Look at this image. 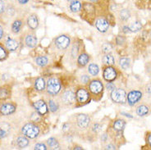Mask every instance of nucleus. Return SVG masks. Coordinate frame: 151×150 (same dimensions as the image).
<instances>
[{
  "label": "nucleus",
  "instance_id": "f257e3e1",
  "mask_svg": "<svg viewBox=\"0 0 151 150\" xmlns=\"http://www.w3.org/2000/svg\"><path fill=\"white\" fill-rule=\"evenodd\" d=\"M22 132L25 136H27L30 139H35L36 138L39 133H40V129L38 126L32 123L26 124L22 129Z\"/></svg>",
  "mask_w": 151,
  "mask_h": 150
},
{
  "label": "nucleus",
  "instance_id": "f03ea898",
  "mask_svg": "<svg viewBox=\"0 0 151 150\" xmlns=\"http://www.w3.org/2000/svg\"><path fill=\"white\" fill-rule=\"evenodd\" d=\"M61 90L60 81L56 78H50L47 82V92L50 95H56Z\"/></svg>",
  "mask_w": 151,
  "mask_h": 150
},
{
  "label": "nucleus",
  "instance_id": "7ed1b4c3",
  "mask_svg": "<svg viewBox=\"0 0 151 150\" xmlns=\"http://www.w3.org/2000/svg\"><path fill=\"white\" fill-rule=\"evenodd\" d=\"M111 98L114 103H125L127 101V93L123 89H114L111 93Z\"/></svg>",
  "mask_w": 151,
  "mask_h": 150
},
{
  "label": "nucleus",
  "instance_id": "20e7f679",
  "mask_svg": "<svg viewBox=\"0 0 151 150\" xmlns=\"http://www.w3.org/2000/svg\"><path fill=\"white\" fill-rule=\"evenodd\" d=\"M141 98H142V93L139 90H132L127 95L128 104L131 106H134L136 103H137L141 99Z\"/></svg>",
  "mask_w": 151,
  "mask_h": 150
},
{
  "label": "nucleus",
  "instance_id": "39448f33",
  "mask_svg": "<svg viewBox=\"0 0 151 150\" xmlns=\"http://www.w3.org/2000/svg\"><path fill=\"white\" fill-rule=\"evenodd\" d=\"M76 98L80 103H86L90 99V94L86 89L80 88L76 93Z\"/></svg>",
  "mask_w": 151,
  "mask_h": 150
},
{
  "label": "nucleus",
  "instance_id": "423d86ee",
  "mask_svg": "<svg viewBox=\"0 0 151 150\" xmlns=\"http://www.w3.org/2000/svg\"><path fill=\"white\" fill-rule=\"evenodd\" d=\"M104 79L108 82H112L117 78V71L112 67H107L104 71Z\"/></svg>",
  "mask_w": 151,
  "mask_h": 150
},
{
  "label": "nucleus",
  "instance_id": "0eeeda50",
  "mask_svg": "<svg viewBox=\"0 0 151 150\" xmlns=\"http://www.w3.org/2000/svg\"><path fill=\"white\" fill-rule=\"evenodd\" d=\"M55 44L58 49L62 50L68 49V46L70 45V38L66 35H60L56 39Z\"/></svg>",
  "mask_w": 151,
  "mask_h": 150
},
{
  "label": "nucleus",
  "instance_id": "6e6552de",
  "mask_svg": "<svg viewBox=\"0 0 151 150\" xmlns=\"http://www.w3.org/2000/svg\"><path fill=\"white\" fill-rule=\"evenodd\" d=\"M62 101L67 105H72L76 101V95L72 90H67L62 95Z\"/></svg>",
  "mask_w": 151,
  "mask_h": 150
},
{
  "label": "nucleus",
  "instance_id": "1a4fd4ad",
  "mask_svg": "<svg viewBox=\"0 0 151 150\" xmlns=\"http://www.w3.org/2000/svg\"><path fill=\"white\" fill-rule=\"evenodd\" d=\"M89 89L91 90V92L94 94H99L103 93L104 90V85L99 80H92L90 83Z\"/></svg>",
  "mask_w": 151,
  "mask_h": 150
},
{
  "label": "nucleus",
  "instance_id": "9d476101",
  "mask_svg": "<svg viewBox=\"0 0 151 150\" xmlns=\"http://www.w3.org/2000/svg\"><path fill=\"white\" fill-rule=\"evenodd\" d=\"M33 106L35 108V110L37 111V113L40 114V115H45L46 113H48V107H47V104L45 103V102L44 100H38V101H35L33 103Z\"/></svg>",
  "mask_w": 151,
  "mask_h": 150
},
{
  "label": "nucleus",
  "instance_id": "9b49d317",
  "mask_svg": "<svg viewBox=\"0 0 151 150\" xmlns=\"http://www.w3.org/2000/svg\"><path fill=\"white\" fill-rule=\"evenodd\" d=\"M95 27L100 32H106L109 28V23L104 18H99L95 22Z\"/></svg>",
  "mask_w": 151,
  "mask_h": 150
},
{
  "label": "nucleus",
  "instance_id": "f8f14e48",
  "mask_svg": "<svg viewBox=\"0 0 151 150\" xmlns=\"http://www.w3.org/2000/svg\"><path fill=\"white\" fill-rule=\"evenodd\" d=\"M91 123V117L86 114H80L77 116V124L81 128H87Z\"/></svg>",
  "mask_w": 151,
  "mask_h": 150
},
{
  "label": "nucleus",
  "instance_id": "ddd939ff",
  "mask_svg": "<svg viewBox=\"0 0 151 150\" xmlns=\"http://www.w3.org/2000/svg\"><path fill=\"white\" fill-rule=\"evenodd\" d=\"M16 106L12 103H4L0 107V113L4 116H8L15 112Z\"/></svg>",
  "mask_w": 151,
  "mask_h": 150
},
{
  "label": "nucleus",
  "instance_id": "4468645a",
  "mask_svg": "<svg viewBox=\"0 0 151 150\" xmlns=\"http://www.w3.org/2000/svg\"><path fill=\"white\" fill-rule=\"evenodd\" d=\"M27 24H28V27H30V29L35 30L39 26V20H38L37 16L35 14L30 15L27 19Z\"/></svg>",
  "mask_w": 151,
  "mask_h": 150
},
{
  "label": "nucleus",
  "instance_id": "2eb2a0df",
  "mask_svg": "<svg viewBox=\"0 0 151 150\" xmlns=\"http://www.w3.org/2000/svg\"><path fill=\"white\" fill-rule=\"evenodd\" d=\"M150 112V108L149 107L145 104H141V105L138 106L136 108V114L139 116H145L149 114Z\"/></svg>",
  "mask_w": 151,
  "mask_h": 150
},
{
  "label": "nucleus",
  "instance_id": "dca6fc26",
  "mask_svg": "<svg viewBox=\"0 0 151 150\" xmlns=\"http://www.w3.org/2000/svg\"><path fill=\"white\" fill-rule=\"evenodd\" d=\"M6 48L8 49V51L10 52H13V51H16L17 48H18V43L14 40V39H9L6 41Z\"/></svg>",
  "mask_w": 151,
  "mask_h": 150
},
{
  "label": "nucleus",
  "instance_id": "f3484780",
  "mask_svg": "<svg viewBox=\"0 0 151 150\" xmlns=\"http://www.w3.org/2000/svg\"><path fill=\"white\" fill-rule=\"evenodd\" d=\"M37 38L33 34H29L26 38V44L29 48H35L37 45Z\"/></svg>",
  "mask_w": 151,
  "mask_h": 150
},
{
  "label": "nucleus",
  "instance_id": "a211bd4d",
  "mask_svg": "<svg viewBox=\"0 0 151 150\" xmlns=\"http://www.w3.org/2000/svg\"><path fill=\"white\" fill-rule=\"evenodd\" d=\"M45 80L43 77H40L35 82V89L38 91H43L45 89Z\"/></svg>",
  "mask_w": 151,
  "mask_h": 150
},
{
  "label": "nucleus",
  "instance_id": "6ab92c4d",
  "mask_svg": "<svg viewBox=\"0 0 151 150\" xmlns=\"http://www.w3.org/2000/svg\"><path fill=\"white\" fill-rule=\"evenodd\" d=\"M125 126H126L125 121L122 120V119H118V120L115 121L113 122V127L117 131H123V129L125 128Z\"/></svg>",
  "mask_w": 151,
  "mask_h": 150
},
{
  "label": "nucleus",
  "instance_id": "aec40b11",
  "mask_svg": "<svg viewBox=\"0 0 151 150\" xmlns=\"http://www.w3.org/2000/svg\"><path fill=\"white\" fill-rule=\"evenodd\" d=\"M90 61V57L86 53H81L78 57V64L80 67H85Z\"/></svg>",
  "mask_w": 151,
  "mask_h": 150
},
{
  "label": "nucleus",
  "instance_id": "412c9836",
  "mask_svg": "<svg viewBox=\"0 0 151 150\" xmlns=\"http://www.w3.org/2000/svg\"><path fill=\"white\" fill-rule=\"evenodd\" d=\"M70 9L72 12H77L81 9V4L78 0H74L70 4Z\"/></svg>",
  "mask_w": 151,
  "mask_h": 150
},
{
  "label": "nucleus",
  "instance_id": "4be33fe9",
  "mask_svg": "<svg viewBox=\"0 0 151 150\" xmlns=\"http://www.w3.org/2000/svg\"><path fill=\"white\" fill-rule=\"evenodd\" d=\"M119 65L122 69L127 70L131 66V60L128 57H121L119 60Z\"/></svg>",
  "mask_w": 151,
  "mask_h": 150
},
{
  "label": "nucleus",
  "instance_id": "5701e85b",
  "mask_svg": "<svg viewBox=\"0 0 151 150\" xmlns=\"http://www.w3.org/2000/svg\"><path fill=\"white\" fill-rule=\"evenodd\" d=\"M88 71L89 73L91 74V75L93 76H95L99 74V67L94 63H91L89 65L88 67Z\"/></svg>",
  "mask_w": 151,
  "mask_h": 150
},
{
  "label": "nucleus",
  "instance_id": "b1692460",
  "mask_svg": "<svg viewBox=\"0 0 151 150\" xmlns=\"http://www.w3.org/2000/svg\"><path fill=\"white\" fill-rule=\"evenodd\" d=\"M103 62L105 65H108V66H112L114 64V57L112 54L108 53L103 57Z\"/></svg>",
  "mask_w": 151,
  "mask_h": 150
},
{
  "label": "nucleus",
  "instance_id": "393cba45",
  "mask_svg": "<svg viewBox=\"0 0 151 150\" xmlns=\"http://www.w3.org/2000/svg\"><path fill=\"white\" fill-rule=\"evenodd\" d=\"M17 144L20 147L21 149L27 147L29 144V140L26 138V137H18L17 139Z\"/></svg>",
  "mask_w": 151,
  "mask_h": 150
},
{
  "label": "nucleus",
  "instance_id": "a878e982",
  "mask_svg": "<svg viewBox=\"0 0 151 150\" xmlns=\"http://www.w3.org/2000/svg\"><path fill=\"white\" fill-rule=\"evenodd\" d=\"M141 28H142V24L140 22H135L132 23L131 26L129 27L131 32H137L141 30Z\"/></svg>",
  "mask_w": 151,
  "mask_h": 150
},
{
  "label": "nucleus",
  "instance_id": "bb28decb",
  "mask_svg": "<svg viewBox=\"0 0 151 150\" xmlns=\"http://www.w3.org/2000/svg\"><path fill=\"white\" fill-rule=\"evenodd\" d=\"M22 21L17 20V21H15L13 22L12 26V30L13 33H18L19 31L21 30V29H22Z\"/></svg>",
  "mask_w": 151,
  "mask_h": 150
},
{
  "label": "nucleus",
  "instance_id": "cd10ccee",
  "mask_svg": "<svg viewBox=\"0 0 151 150\" xmlns=\"http://www.w3.org/2000/svg\"><path fill=\"white\" fill-rule=\"evenodd\" d=\"M119 17L122 21H127L131 17V12L128 9H122L119 12Z\"/></svg>",
  "mask_w": 151,
  "mask_h": 150
},
{
  "label": "nucleus",
  "instance_id": "c85d7f7f",
  "mask_svg": "<svg viewBox=\"0 0 151 150\" xmlns=\"http://www.w3.org/2000/svg\"><path fill=\"white\" fill-rule=\"evenodd\" d=\"M35 62L40 67H45L48 63V58L46 57H38L35 58Z\"/></svg>",
  "mask_w": 151,
  "mask_h": 150
},
{
  "label": "nucleus",
  "instance_id": "c756f323",
  "mask_svg": "<svg viewBox=\"0 0 151 150\" xmlns=\"http://www.w3.org/2000/svg\"><path fill=\"white\" fill-rule=\"evenodd\" d=\"M48 144H49V146L51 148V149H59V144H58V142L57 141V139L55 138H50V139H48Z\"/></svg>",
  "mask_w": 151,
  "mask_h": 150
},
{
  "label": "nucleus",
  "instance_id": "7c9ffc66",
  "mask_svg": "<svg viewBox=\"0 0 151 150\" xmlns=\"http://www.w3.org/2000/svg\"><path fill=\"white\" fill-rule=\"evenodd\" d=\"M8 97H9V90L5 87L0 88V99H5Z\"/></svg>",
  "mask_w": 151,
  "mask_h": 150
},
{
  "label": "nucleus",
  "instance_id": "2f4dec72",
  "mask_svg": "<svg viewBox=\"0 0 151 150\" xmlns=\"http://www.w3.org/2000/svg\"><path fill=\"white\" fill-rule=\"evenodd\" d=\"M49 110H50L52 113H55V112L58 111V103H57L56 102L53 101V100H49Z\"/></svg>",
  "mask_w": 151,
  "mask_h": 150
},
{
  "label": "nucleus",
  "instance_id": "473e14b6",
  "mask_svg": "<svg viewBox=\"0 0 151 150\" xmlns=\"http://www.w3.org/2000/svg\"><path fill=\"white\" fill-rule=\"evenodd\" d=\"M8 56V53L6 52V50L4 49V47H2L0 45V61L4 60Z\"/></svg>",
  "mask_w": 151,
  "mask_h": 150
},
{
  "label": "nucleus",
  "instance_id": "72a5a7b5",
  "mask_svg": "<svg viewBox=\"0 0 151 150\" xmlns=\"http://www.w3.org/2000/svg\"><path fill=\"white\" fill-rule=\"evenodd\" d=\"M102 49L103 51L104 52V53H109V51H111V49H112V45L109 44V43H106V44H104L102 46Z\"/></svg>",
  "mask_w": 151,
  "mask_h": 150
},
{
  "label": "nucleus",
  "instance_id": "f704fd0d",
  "mask_svg": "<svg viewBox=\"0 0 151 150\" xmlns=\"http://www.w3.org/2000/svg\"><path fill=\"white\" fill-rule=\"evenodd\" d=\"M35 149L37 150H46L47 149V147H46L45 144H42V143H39V144H36L35 145Z\"/></svg>",
  "mask_w": 151,
  "mask_h": 150
},
{
  "label": "nucleus",
  "instance_id": "c9c22d12",
  "mask_svg": "<svg viewBox=\"0 0 151 150\" xmlns=\"http://www.w3.org/2000/svg\"><path fill=\"white\" fill-rule=\"evenodd\" d=\"M92 130H93L95 133H98V132H99L101 131V126L98 123L94 124V126H93V127H92Z\"/></svg>",
  "mask_w": 151,
  "mask_h": 150
},
{
  "label": "nucleus",
  "instance_id": "e433bc0d",
  "mask_svg": "<svg viewBox=\"0 0 151 150\" xmlns=\"http://www.w3.org/2000/svg\"><path fill=\"white\" fill-rule=\"evenodd\" d=\"M81 82L84 83V84H87V83L90 81V77H89V75H83L81 77Z\"/></svg>",
  "mask_w": 151,
  "mask_h": 150
},
{
  "label": "nucleus",
  "instance_id": "4c0bfd02",
  "mask_svg": "<svg viewBox=\"0 0 151 150\" xmlns=\"http://www.w3.org/2000/svg\"><path fill=\"white\" fill-rule=\"evenodd\" d=\"M106 88H107V90H111V91H113L114 89H116L115 88V85H114V84L112 82H109L107 85H106Z\"/></svg>",
  "mask_w": 151,
  "mask_h": 150
},
{
  "label": "nucleus",
  "instance_id": "58836bf2",
  "mask_svg": "<svg viewBox=\"0 0 151 150\" xmlns=\"http://www.w3.org/2000/svg\"><path fill=\"white\" fill-rule=\"evenodd\" d=\"M7 133L8 132L6 131L5 130H4V129L0 130V139H4V137H6L7 136Z\"/></svg>",
  "mask_w": 151,
  "mask_h": 150
},
{
  "label": "nucleus",
  "instance_id": "ea45409f",
  "mask_svg": "<svg viewBox=\"0 0 151 150\" xmlns=\"http://www.w3.org/2000/svg\"><path fill=\"white\" fill-rule=\"evenodd\" d=\"M145 92L146 94H151V83L148 84L146 87H145Z\"/></svg>",
  "mask_w": 151,
  "mask_h": 150
},
{
  "label": "nucleus",
  "instance_id": "a19ab883",
  "mask_svg": "<svg viewBox=\"0 0 151 150\" xmlns=\"http://www.w3.org/2000/svg\"><path fill=\"white\" fill-rule=\"evenodd\" d=\"M4 8H5V6H4V2L3 0H0V13L4 12Z\"/></svg>",
  "mask_w": 151,
  "mask_h": 150
},
{
  "label": "nucleus",
  "instance_id": "79ce46f5",
  "mask_svg": "<svg viewBox=\"0 0 151 150\" xmlns=\"http://www.w3.org/2000/svg\"><path fill=\"white\" fill-rule=\"evenodd\" d=\"M118 38L120 39V40H119L118 39H117V44H122V43H123V42L125 41V39H124V38L122 37V36H118Z\"/></svg>",
  "mask_w": 151,
  "mask_h": 150
},
{
  "label": "nucleus",
  "instance_id": "37998d69",
  "mask_svg": "<svg viewBox=\"0 0 151 150\" xmlns=\"http://www.w3.org/2000/svg\"><path fill=\"white\" fill-rule=\"evenodd\" d=\"M147 143H148V144L150 145V147L151 148V133L150 134V135H148V137H147Z\"/></svg>",
  "mask_w": 151,
  "mask_h": 150
},
{
  "label": "nucleus",
  "instance_id": "c03bdc74",
  "mask_svg": "<svg viewBox=\"0 0 151 150\" xmlns=\"http://www.w3.org/2000/svg\"><path fill=\"white\" fill-rule=\"evenodd\" d=\"M116 149L115 146H113L112 144H109L105 147V149Z\"/></svg>",
  "mask_w": 151,
  "mask_h": 150
},
{
  "label": "nucleus",
  "instance_id": "a18cd8bd",
  "mask_svg": "<svg viewBox=\"0 0 151 150\" xmlns=\"http://www.w3.org/2000/svg\"><path fill=\"white\" fill-rule=\"evenodd\" d=\"M29 0H18V2L21 4H26L27 3H28Z\"/></svg>",
  "mask_w": 151,
  "mask_h": 150
},
{
  "label": "nucleus",
  "instance_id": "49530a36",
  "mask_svg": "<svg viewBox=\"0 0 151 150\" xmlns=\"http://www.w3.org/2000/svg\"><path fill=\"white\" fill-rule=\"evenodd\" d=\"M3 34H4V30H3V28L0 27V39L3 37Z\"/></svg>",
  "mask_w": 151,
  "mask_h": 150
},
{
  "label": "nucleus",
  "instance_id": "de8ad7c7",
  "mask_svg": "<svg viewBox=\"0 0 151 150\" xmlns=\"http://www.w3.org/2000/svg\"><path fill=\"white\" fill-rule=\"evenodd\" d=\"M106 139H107V135H106V134H104V135H102V140L104 142V141H106Z\"/></svg>",
  "mask_w": 151,
  "mask_h": 150
},
{
  "label": "nucleus",
  "instance_id": "09e8293b",
  "mask_svg": "<svg viewBox=\"0 0 151 150\" xmlns=\"http://www.w3.org/2000/svg\"><path fill=\"white\" fill-rule=\"evenodd\" d=\"M122 114H124V115H125V116H128V117H131V118H132V116H131L130 114H127V113H122Z\"/></svg>",
  "mask_w": 151,
  "mask_h": 150
},
{
  "label": "nucleus",
  "instance_id": "8fccbe9b",
  "mask_svg": "<svg viewBox=\"0 0 151 150\" xmlns=\"http://www.w3.org/2000/svg\"><path fill=\"white\" fill-rule=\"evenodd\" d=\"M91 2H96V1H98V0H90Z\"/></svg>",
  "mask_w": 151,
  "mask_h": 150
},
{
  "label": "nucleus",
  "instance_id": "3c124183",
  "mask_svg": "<svg viewBox=\"0 0 151 150\" xmlns=\"http://www.w3.org/2000/svg\"><path fill=\"white\" fill-rule=\"evenodd\" d=\"M145 1H146V2H151V0H145Z\"/></svg>",
  "mask_w": 151,
  "mask_h": 150
},
{
  "label": "nucleus",
  "instance_id": "603ef678",
  "mask_svg": "<svg viewBox=\"0 0 151 150\" xmlns=\"http://www.w3.org/2000/svg\"><path fill=\"white\" fill-rule=\"evenodd\" d=\"M68 1H70V2H72V1H74V0H68Z\"/></svg>",
  "mask_w": 151,
  "mask_h": 150
}]
</instances>
